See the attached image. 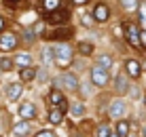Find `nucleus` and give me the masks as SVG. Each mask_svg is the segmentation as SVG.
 Listing matches in <instances>:
<instances>
[{"label":"nucleus","instance_id":"5701e85b","mask_svg":"<svg viewBox=\"0 0 146 137\" xmlns=\"http://www.w3.org/2000/svg\"><path fill=\"white\" fill-rule=\"evenodd\" d=\"M70 114H72L74 118H78V116H83V114H85V105H83V103H74L72 108H70Z\"/></svg>","mask_w":146,"mask_h":137},{"label":"nucleus","instance_id":"c9c22d12","mask_svg":"<svg viewBox=\"0 0 146 137\" xmlns=\"http://www.w3.org/2000/svg\"><path fill=\"white\" fill-rule=\"evenodd\" d=\"M74 2H85V0H74Z\"/></svg>","mask_w":146,"mask_h":137},{"label":"nucleus","instance_id":"cd10ccee","mask_svg":"<svg viewBox=\"0 0 146 137\" xmlns=\"http://www.w3.org/2000/svg\"><path fill=\"white\" fill-rule=\"evenodd\" d=\"M121 4H123L125 9H135L138 7V0H121Z\"/></svg>","mask_w":146,"mask_h":137},{"label":"nucleus","instance_id":"412c9836","mask_svg":"<svg viewBox=\"0 0 146 137\" xmlns=\"http://www.w3.org/2000/svg\"><path fill=\"white\" fill-rule=\"evenodd\" d=\"M15 65V59H9V57H0V72H11Z\"/></svg>","mask_w":146,"mask_h":137},{"label":"nucleus","instance_id":"a878e982","mask_svg":"<svg viewBox=\"0 0 146 137\" xmlns=\"http://www.w3.org/2000/svg\"><path fill=\"white\" fill-rule=\"evenodd\" d=\"M59 7V0H44V9L47 11H53V9Z\"/></svg>","mask_w":146,"mask_h":137},{"label":"nucleus","instance_id":"b1692460","mask_svg":"<svg viewBox=\"0 0 146 137\" xmlns=\"http://www.w3.org/2000/svg\"><path fill=\"white\" fill-rule=\"evenodd\" d=\"M112 133H110V126L108 124H100L98 126V137H110Z\"/></svg>","mask_w":146,"mask_h":137},{"label":"nucleus","instance_id":"4be33fe9","mask_svg":"<svg viewBox=\"0 0 146 137\" xmlns=\"http://www.w3.org/2000/svg\"><path fill=\"white\" fill-rule=\"evenodd\" d=\"M98 65L110 70V68H112V57H110V55H100V57H98Z\"/></svg>","mask_w":146,"mask_h":137},{"label":"nucleus","instance_id":"f257e3e1","mask_svg":"<svg viewBox=\"0 0 146 137\" xmlns=\"http://www.w3.org/2000/svg\"><path fill=\"white\" fill-rule=\"evenodd\" d=\"M53 53H55V63H57L59 68H68V65L72 63L74 49L70 47L66 40H59V42L53 47Z\"/></svg>","mask_w":146,"mask_h":137},{"label":"nucleus","instance_id":"f3484780","mask_svg":"<svg viewBox=\"0 0 146 137\" xmlns=\"http://www.w3.org/2000/svg\"><path fill=\"white\" fill-rule=\"evenodd\" d=\"M114 82H117V93H119V95H123V93H127V91H129V82H127V78H125V76H117V78H114Z\"/></svg>","mask_w":146,"mask_h":137},{"label":"nucleus","instance_id":"c85d7f7f","mask_svg":"<svg viewBox=\"0 0 146 137\" xmlns=\"http://www.w3.org/2000/svg\"><path fill=\"white\" fill-rule=\"evenodd\" d=\"M93 19H95V17H93V13H91V17H89V15H85V17H83V23H85V25H91Z\"/></svg>","mask_w":146,"mask_h":137},{"label":"nucleus","instance_id":"473e14b6","mask_svg":"<svg viewBox=\"0 0 146 137\" xmlns=\"http://www.w3.org/2000/svg\"><path fill=\"white\" fill-rule=\"evenodd\" d=\"M142 70L146 72V59H142Z\"/></svg>","mask_w":146,"mask_h":137},{"label":"nucleus","instance_id":"dca6fc26","mask_svg":"<svg viewBox=\"0 0 146 137\" xmlns=\"http://www.w3.org/2000/svg\"><path fill=\"white\" fill-rule=\"evenodd\" d=\"M15 65H19V68H28V65H32V55H30V53L15 55Z\"/></svg>","mask_w":146,"mask_h":137},{"label":"nucleus","instance_id":"423d86ee","mask_svg":"<svg viewBox=\"0 0 146 137\" xmlns=\"http://www.w3.org/2000/svg\"><path fill=\"white\" fill-rule=\"evenodd\" d=\"M47 19H49V23H66L70 19V11L66 7H57V9H53V11H49Z\"/></svg>","mask_w":146,"mask_h":137},{"label":"nucleus","instance_id":"1a4fd4ad","mask_svg":"<svg viewBox=\"0 0 146 137\" xmlns=\"http://www.w3.org/2000/svg\"><path fill=\"white\" fill-rule=\"evenodd\" d=\"M19 116H21V118H26V120L36 118V105H34L32 101H26V103H21V105H19Z\"/></svg>","mask_w":146,"mask_h":137},{"label":"nucleus","instance_id":"0eeeda50","mask_svg":"<svg viewBox=\"0 0 146 137\" xmlns=\"http://www.w3.org/2000/svg\"><path fill=\"white\" fill-rule=\"evenodd\" d=\"M17 44H19V38L15 32H9V34L0 36V49L2 51H13V49H17Z\"/></svg>","mask_w":146,"mask_h":137},{"label":"nucleus","instance_id":"20e7f679","mask_svg":"<svg viewBox=\"0 0 146 137\" xmlns=\"http://www.w3.org/2000/svg\"><path fill=\"white\" fill-rule=\"evenodd\" d=\"M123 34H125V38L129 40V44H131L133 49H142V40H140V30L135 28L133 23H123Z\"/></svg>","mask_w":146,"mask_h":137},{"label":"nucleus","instance_id":"2f4dec72","mask_svg":"<svg viewBox=\"0 0 146 137\" xmlns=\"http://www.w3.org/2000/svg\"><path fill=\"white\" fill-rule=\"evenodd\" d=\"M2 28H4V19L0 17V32H2Z\"/></svg>","mask_w":146,"mask_h":137},{"label":"nucleus","instance_id":"aec40b11","mask_svg":"<svg viewBox=\"0 0 146 137\" xmlns=\"http://www.w3.org/2000/svg\"><path fill=\"white\" fill-rule=\"evenodd\" d=\"M40 59H42V63L47 65V63H51V61H55V53H53V49L51 47H47L42 51V53H40Z\"/></svg>","mask_w":146,"mask_h":137},{"label":"nucleus","instance_id":"7c9ffc66","mask_svg":"<svg viewBox=\"0 0 146 137\" xmlns=\"http://www.w3.org/2000/svg\"><path fill=\"white\" fill-rule=\"evenodd\" d=\"M140 40H142V44L146 47V30H142V32H140Z\"/></svg>","mask_w":146,"mask_h":137},{"label":"nucleus","instance_id":"7ed1b4c3","mask_svg":"<svg viewBox=\"0 0 146 137\" xmlns=\"http://www.w3.org/2000/svg\"><path fill=\"white\" fill-rule=\"evenodd\" d=\"M89 80H91L95 87H106V84L110 82V70H106V68H102V65L95 63L91 68V78Z\"/></svg>","mask_w":146,"mask_h":137},{"label":"nucleus","instance_id":"f704fd0d","mask_svg":"<svg viewBox=\"0 0 146 137\" xmlns=\"http://www.w3.org/2000/svg\"><path fill=\"white\" fill-rule=\"evenodd\" d=\"M110 137H121V135L117 133V131H114V133H112V135H110Z\"/></svg>","mask_w":146,"mask_h":137},{"label":"nucleus","instance_id":"393cba45","mask_svg":"<svg viewBox=\"0 0 146 137\" xmlns=\"http://www.w3.org/2000/svg\"><path fill=\"white\" fill-rule=\"evenodd\" d=\"M53 36H55V38H59V40H66V38L72 36V30H64V32H62V30H57Z\"/></svg>","mask_w":146,"mask_h":137},{"label":"nucleus","instance_id":"9d476101","mask_svg":"<svg viewBox=\"0 0 146 137\" xmlns=\"http://www.w3.org/2000/svg\"><path fill=\"white\" fill-rule=\"evenodd\" d=\"M93 17H95V21H100V23H104V21H108L110 19V11H108V7L106 4H95V9H93Z\"/></svg>","mask_w":146,"mask_h":137},{"label":"nucleus","instance_id":"6e6552de","mask_svg":"<svg viewBox=\"0 0 146 137\" xmlns=\"http://www.w3.org/2000/svg\"><path fill=\"white\" fill-rule=\"evenodd\" d=\"M125 72L129 74V78H140V74L144 72L142 61H138V59H125Z\"/></svg>","mask_w":146,"mask_h":137},{"label":"nucleus","instance_id":"f03ea898","mask_svg":"<svg viewBox=\"0 0 146 137\" xmlns=\"http://www.w3.org/2000/svg\"><path fill=\"white\" fill-rule=\"evenodd\" d=\"M57 87H59V89H64V91H70V93H76L78 87H80V80H78V76H76V74H72V72H64V74H59V76H57Z\"/></svg>","mask_w":146,"mask_h":137},{"label":"nucleus","instance_id":"72a5a7b5","mask_svg":"<svg viewBox=\"0 0 146 137\" xmlns=\"http://www.w3.org/2000/svg\"><path fill=\"white\" fill-rule=\"evenodd\" d=\"M142 137H146V124L142 126Z\"/></svg>","mask_w":146,"mask_h":137},{"label":"nucleus","instance_id":"6ab92c4d","mask_svg":"<svg viewBox=\"0 0 146 137\" xmlns=\"http://www.w3.org/2000/svg\"><path fill=\"white\" fill-rule=\"evenodd\" d=\"M76 51L80 55H85V57H87V55H91L93 53V44L91 42H87V40H80V42L76 44Z\"/></svg>","mask_w":146,"mask_h":137},{"label":"nucleus","instance_id":"f8f14e48","mask_svg":"<svg viewBox=\"0 0 146 137\" xmlns=\"http://www.w3.org/2000/svg\"><path fill=\"white\" fill-rule=\"evenodd\" d=\"M21 93H23V84L21 82H13V84H9V87H7L9 101H17L19 97H21Z\"/></svg>","mask_w":146,"mask_h":137},{"label":"nucleus","instance_id":"c756f323","mask_svg":"<svg viewBox=\"0 0 146 137\" xmlns=\"http://www.w3.org/2000/svg\"><path fill=\"white\" fill-rule=\"evenodd\" d=\"M36 137H55V135H53V131H42V133H38Z\"/></svg>","mask_w":146,"mask_h":137},{"label":"nucleus","instance_id":"4468645a","mask_svg":"<svg viewBox=\"0 0 146 137\" xmlns=\"http://www.w3.org/2000/svg\"><path fill=\"white\" fill-rule=\"evenodd\" d=\"M36 76H38V70L32 68V65H28V68H21V72H19V78H21V82H32Z\"/></svg>","mask_w":146,"mask_h":137},{"label":"nucleus","instance_id":"9b49d317","mask_svg":"<svg viewBox=\"0 0 146 137\" xmlns=\"http://www.w3.org/2000/svg\"><path fill=\"white\" fill-rule=\"evenodd\" d=\"M49 103L51 105H62V108L66 110V97H64L62 89H51V93H49Z\"/></svg>","mask_w":146,"mask_h":137},{"label":"nucleus","instance_id":"a211bd4d","mask_svg":"<svg viewBox=\"0 0 146 137\" xmlns=\"http://www.w3.org/2000/svg\"><path fill=\"white\" fill-rule=\"evenodd\" d=\"M129 120H125V118H121L119 123H117V133L121 135V137H129Z\"/></svg>","mask_w":146,"mask_h":137},{"label":"nucleus","instance_id":"2eb2a0df","mask_svg":"<svg viewBox=\"0 0 146 137\" xmlns=\"http://www.w3.org/2000/svg\"><path fill=\"white\" fill-rule=\"evenodd\" d=\"M30 129H32V126H30V120L23 118L21 123L15 124V135H17V137H28L30 135Z\"/></svg>","mask_w":146,"mask_h":137},{"label":"nucleus","instance_id":"39448f33","mask_svg":"<svg viewBox=\"0 0 146 137\" xmlns=\"http://www.w3.org/2000/svg\"><path fill=\"white\" fill-rule=\"evenodd\" d=\"M108 114H110V118H125V114H127V103H125L123 99H114L112 103L108 105Z\"/></svg>","mask_w":146,"mask_h":137},{"label":"nucleus","instance_id":"ddd939ff","mask_svg":"<svg viewBox=\"0 0 146 137\" xmlns=\"http://www.w3.org/2000/svg\"><path fill=\"white\" fill-rule=\"evenodd\" d=\"M64 114H66V110H64L62 105H53V110L49 112V123L51 124H62Z\"/></svg>","mask_w":146,"mask_h":137},{"label":"nucleus","instance_id":"bb28decb","mask_svg":"<svg viewBox=\"0 0 146 137\" xmlns=\"http://www.w3.org/2000/svg\"><path fill=\"white\" fill-rule=\"evenodd\" d=\"M78 91H80V97H89V95H91V93H89V84H87V82L80 84Z\"/></svg>","mask_w":146,"mask_h":137}]
</instances>
